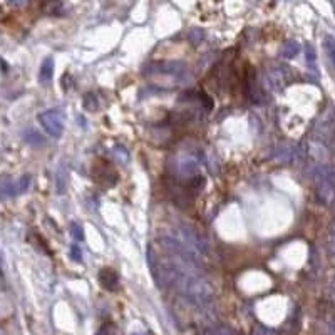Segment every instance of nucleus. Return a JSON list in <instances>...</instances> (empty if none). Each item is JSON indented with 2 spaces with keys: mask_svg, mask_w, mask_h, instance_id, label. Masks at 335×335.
Segmentation results:
<instances>
[{
  "mask_svg": "<svg viewBox=\"0 0 335 335\" xmlns=\"http://www.w3.org/2000/svg\"><path fill=\"white\" fill-rule=\"evenodd\" d=\"M318 196L324 203H329L334 199L335 195V168L325 166L320 169L318 174Z\"/></svg>",
  "mask_w": 335,
  "mask_h": 335,
  "instance_id": "nucleus-1",
  "label": "nucleus"
},
{
  "mask_svg": "<svg viewBox=\"0 0 335 335\" xmlns=\"http://www.w3.org/2000/svg\"><path fill=\"white\" fill-rule=\"evenodd\" d=\"M39 121L52 138H59L64 131V114L59 109H49L39 114Z\"/></svg>",
  "mask_w": 335,
  "mask_h": 335,
  "instance_id": "nucleus-2",
  "label": "nucleus"
},
{
  "mask_svg": "<svg viewBox=\"0 0 335 335\" xmlns=\"http://www.w3.org/2000/svg\"><path fill=\"white\" fill-rule=\"evenodd\" d=\"M99 280L106 290H114L117 287V273L112 268H103L99 273Z\"/></svg>",
  "mask_w": 335,
  "mask_h": 335,
  "instance_id": "nucleus-3",
  "label": "nucleus"
},
{
  "mask_svg": "<svg viewBox=\"0 0 335 335\" xmlns=\"http://www.w3.org/2000/svg\"><path fill=\"white\" fill-rule=\"evenodd\" d=\"M52 74H54V60L49 57V59L44 60L42 67H40V72H39V79L42 84H47L51 83L52 79Z\"/></svg>",
  "mask_w": 335,
  "mask_h": 335,
  "instance_id": "nucleus-4",
  "label": "nucleus"
},
{
  "mask_svg": "<svg viewBox=\"0 0 335 335\" xmlns=\"http://www.w3.org/2000/svg\"><path fill=\"white\" fill-rule=\"evenodd\" d=\"M298 51H300V46H298L295 40H288V42L281 47V56L287 57V59H292V57H295L298 54Z\"/></svg>",
  "mask_w": 335,
  "mask_h": 335,
  "instance_id": "nucleus-5",
  "label": "nucleus"
},
{
  "mask_svg": "<svg viewBox=\"0 0 335 335\" xmlns=\"http://www.w3.org/2000/svg\"><path fill=\"white\" fill-rule=\"evenodd\" d=\"M325 51H327V54H329L330 62H332L335 67V35H327L325 37Z\"/></svg>",
  "mask_w": 335,
  "mask_h": 335,
  "instance_id": "nucleus-6",
  "label": "nucleus"
},
{
  "mask_svg": "<svg viewBox=\"0 0 335 335\" xmlns=\"http://www.w3.org/2000/svg\"><path fill=\"white\" fill-rule=\"evenodd\" d=\"M24 138H26V141L28 142V144H34V146L42 144V142H44L42 136H40L37 131H27V133L24 134Z\"/></svg>",
  "mask_w": 335,
  "mask_h": 335,
  "instance_id": "nucleus-7",
  "label": "nucleus"
},
{
  "mask_svg": "<svg viewBox=\"0 0 335 335\" xmlns=\"http://www.w3.org/2000/svg\"><path fill=\"white\" fill-rule=\"evenodd\" d=\"M97 335H116V332H114V329H112V327L106 325V327H104V329H103V330H101V332H99V334H97Z\"/></svg>",
  "mask_w": 335,
  "mask_h": 335,
  "instance_id": "nucleus-8",
  "label": "nucleus"
},
{
  "mask_svg": "<svg viewBox=\"0 0 335 335\" xmlns=\"http://www.w3.org/2000/svg\"><path fill=\"white\" fill-rule=\"evenodd\" d=\"M72 258L79 261L81 260V250L77 247H72Z\"/></svg>",
  "mask_w": 335,
  "mask_h": 335,
  "instance_id": "nucleus-9",
  "label": "nucleus"
},
{
  "mask_svg": "<svg viewBox=\"0 0 335 335\" xmlns=\"http://www.w3.org/2000/svg\"><path fill=\"white\" fill-rule=\"evenodd\" d=\"M313 59H315V56H313V49L312 47H307V60H310V62H313Z\"/></svg>",
  "mask_w": 335,
  "mask_h": 335,
  "instance_id": "nucleus-10",
  "label": "nucleus"
},
{
  "mask_svg": "<svg viewBox=\"0 0 335 335\" xmlns=\"http://www.w3.org/2000/svg\"><path fill=\"white\" fill-rule=\"evenodd\" d=\"M330 235H332V240L335 242V223L332 224V230H330Z\"/></svg>",
  "mask_w": 335,
  "mask_h": 335,
  "instance_id": "nucleus-11",
  "label": "nucleus"
},
{
  "mask_svg": "<svg viewBox=\"0 0 335 335\" xmlns=\"http://www.w3.org/2000/svg\"><path fill=\"white\" fill-rule=\"evenodd\" d=\"M334 151H335V134H334Z\"/></svg>",
  "mask_w": 335,
  "mask_h": 335,
  "instance_id": "nucleus-12",
  "label": "nucleus"
},
{
  "mask_svg": "<svg viewBox=\"0 0 335 335\" xmlns=\"http://www.w3.org/2000/svg\"><path fill=\"white\" fill-rule=\"evenodd\" d=\"M332 201H334V208H335V195H334V199H332Z\"/></svg>",
  "mask_w": 335,
  "mask_h": 335,
  "instance_id": "nucleus-13",
  "label": "nucleus"
}]
</instances>
